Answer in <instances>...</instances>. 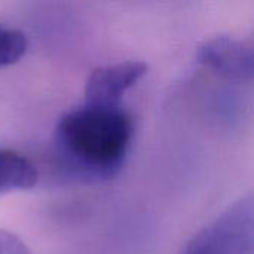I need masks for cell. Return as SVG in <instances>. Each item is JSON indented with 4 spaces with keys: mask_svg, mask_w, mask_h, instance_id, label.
Instances as JSON below:
<instances>
[{
    "mask_svg": "<svg viewBox=\"0 0 254 254\" xmlns=\"http://www.w3.org/2000/svg\"><path fill=\"white\" fill-rule=\"evenodd\" d=\"M134 135L124 106L83 103L60 118L54 131L57 158L70 176L95 183L122 170Z\"/></svg>",
    "mask_w": 254,
    "mask_h": 254,
    "instance_id": "6da1fadb",
    "label": "cell"
},
{
    "mask_svg": "<svg viewBox=\"0 0 254 254\" xmlns=\"http://www.w3.org/2000/svg\"><path fill=\"white\" fill-rule=\"evenodd\" d=\"M180 254H254V192L228 205Z\"/></svg>",
    "mask_w": 254,
    "mask_h": 254,
    "instance_id": "7a4b0ae2",
    "label": "cell"
},
{
    "mask_svg": "<svg viewBox=\"0 0 254 254\" xmlns=\"http://www.w3.org/2000/svg\"><path fill=\"white\" fill-rule=\"evenodd\" d=\"M198 61L232 82L254 80V33L247 37L216 36L198 48Z\"/></svg>",
    "mask_w": 254,
    "mask_h": 254,
    "instance_id": "3957f363",
    "label": "cell"
},
{
    "mask_svg": "<svg viewBox=\"0 0 254 254\" xmlns=\"http://www.w3.org/2000/svg\"><path fill=\"white\" fill-rule=\"evenodd\" d=\"M146 64L122 61L95 68L85 85V103L122 106L125 94L146 74Z\"/></svg>",
    "mask_w": 254,
    "mask_h": 254,
    "instance_id": "277c9868",
    "label": "cell"
},
{
    "mask_svg": "<svg viewBox=\"0 0 254 254\" xmlns=\"http://www.w3.org/2000/svg\"><path fill=\"white\" fill-rule=\"evenodd\" d=\"M39 171L24 155L0 149V195L15 190H30L37 185Z\"/></svg>",
    "mask_w": 254,
    "mask_h": 254,
    "instance_id": "5b68a950",
    "label": "cell"
},
{
    "mask_svg": "<svg viewBox=\"0 0 254 254\" xmlns=\"http://www.w3.org/2000/svg\"><path fill=\"white\" fill-rule=\"evenodd\" d=\"M28 42L22 31L0 25V68L16 64L27 52Z\"/></svg>",
    "mask_w": 254,
    "mask_h": 254,
    "instance_id": "8992f818",
    "label": "cell"
},
{
    "mask_svg": "<svg viewBox=\"0 0 254 254\" xmlns=\"http://www.w3.org/2000/svg\"><path fill=\"white\" fill-rule=\"evenodd\" d=\"M0 254H31V252L19 237L0 229Z\"/></svg>",
    "mask_w": 254,
    "mask_h": 254,
    "instance_id": "52a82bcc",
    "label": "cell"
}]
</instances>
